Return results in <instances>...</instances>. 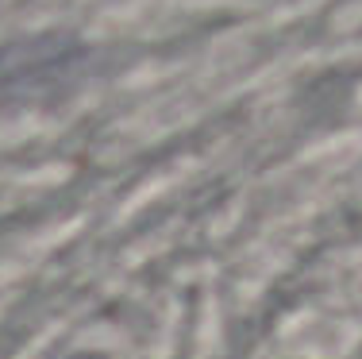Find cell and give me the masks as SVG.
Returning <instances> with one entry per match:
<instances>
[{"label": "cell", "instance_id": "1", "mask_svg": "<svg viewBox=\"0 0 362 359\" xmlns=\"http://www.w3.org/2000/svg\"><path fill=\"white\" fill-rule=\"evenodd\" d=\"M77 62H81V50L70 39L39 35L12 42L0 50V101L23 97L31 89H47V85L62 81Z\"/></svg>", "mask_w": 362, "mask_h": 359}]
</instances>
